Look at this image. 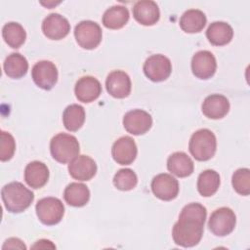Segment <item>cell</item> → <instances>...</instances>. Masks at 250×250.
Masks as SVG:
<instances>
[{"instance_id": "1", "label": "cell", "mask_w": 250, "mask_h": 250, "mask_svg": "<svg viewBox=\"0 0 250 250\" xmlns=\"http://www.w3.org/2000/svg\"><path fill=\"white\" fill-rule=\"evenodd\" d=\"M206 216L207 210L202 204L195 202L186 205L172 229L174 242L182 247L197 245L203 235Z\"/></svg>"}, {"instance_id": "2", "label": "cell", "mask_w": 250, "mask_h": 250, "mask_svg": "<svg viewBox=\"0 0 250 250\" xmlns=\"http://www.w3.org/2000/svg\"><path fill=\"white\" fill-rule=\"evenodd\" d=\"M5 208L11 213H21L26 210L34 200V193L20 182L5 185L1 190Z\"/></svg>"}, {"instance_id": "3", "label": "cell", "mask_w": 250, "mask_h": 250, "mask_svg": "<svg viewBox=\"0 0 250 250\" xmlns=\"http://www.w3.org/2000/svg\"><path fill=\"white\" fill-rule=\"evenodd\" d=\"M188 149L191 155L198 161H207L211 159L217 149L215 134L206 128L197 130L190 137Z\"/></svg>"}, {"instance_id": "4", "label": "cell", "mask_w": 250, "mask_h": 250, "mask_svg": "<svg viewBox=\"0 0 250 250\" xmlns=\"http://www.w3.org/2000/svg\"><path fill=\"white\" fill-rule=\"evenodd\" d=\"M50 151L53 158L60 163L70 162L80 151L77 139L66 133H59L50 142Z\"/></svg>"}, {"instance_id": "5", "label": "cell", "mask_w": 250, "mask_h": 250, "mask_svg": "<svg viewBox=\"0 0 250 250\" xmlns=\"http://www.w3.org/2000/svg\"><path fill=\"white\" fill-rule=\"evenodd\" d=\"M36 214L39 221L46 226L59 224L64 214V206L57 197H44L36 203Z\"/></svg>"}, {"instance_id": "6", "label": "cell", "mask_w": 250, "mask_h": 250, "mask_svg": "<svg viewBox=\"0 0 250 250\" xmlns=\"http://www.w3.org/2000/svg\"><path fill=\"white\" fill-rule=\"evenodd\" d=\"M74 36L78 45L86 50L97 48L103 38L101 26L93 21H82L74 28Z\"/></svg>"}, {"instance_id": "7", "label": "cell", "mask_w": 250, "mask_h": 250, "mask_svg": "<svg viewBox=\"0 0 250 250\" xmlns=\"http://www.w3.org/2000/svg\"><path fill=\"white\" fill-rule=\"evenodd\" d=\"M236 225V216L229 207L216 209L208 221L209 229L216 236H226L231 233Z\"/></svg>"}, {"instance_id": "8", "label": "cell", "mask_w": 250, "mask_h": 250, "mask_svg": "<svg viewBox=\"0 0 250 250\" xmlns=\"http://www.w3.org/2000/svg\"><path fill=\"white\" fill-rule=\"evenodd\" d=\"M145 75L153 82L166 80L172 72L171 61L164 55L156 54L148 57L144 63Z\"/></svg>"}, {"instance_id": "9", "label": "cell", "mask_w": 250, "mask_h": 250, "mask_svg": "<svg viewBox=\"0 0 250 250\" xmlns=\"http://www.w3.org/2000/svg\"><path fill=\"white\" fill-rule=\"evenodd\" d=\"M31 76L34 83L39 88L51 90L58 81L59 73L54 62L50 61H40L33 65Z\"/></svg>"}, {"instance_id": "10", "label": "cell", "mask_w": 250, "mask_h": 250, "mask_svg": "<svg viewBox=\"0 0 250 250\" xmlns=\"http://www.w3.org/2000/svg\"><path fill=\"white\" fill-rule=\"evenodd\" d=\"M151 190L153 194L164 201H170L177 197L179 193V182L172 175L161 173L156 175L151 181Z\"/></svg>"}, {"instance_id": "11", "label": "cell", "mask_w": 250, "mask_h": 250, "mask_svg": "<svg viewBox=\"0 0 250 250\" xmlns=\"http://www.w3.org/2000/svg\"><path fill=\"white\" fill-rule=\"evenodd\" d=\"M125 130L135 136L146 133L152 126L151 115L143 109H133L125 113L123 117Z\"/></svg>"}, {"instance_id": "12", "label": "cell", "mask_w": 250, "mask_h": 250, "mask_svg": "<svg viewBox=\"0 0 250 250\" xmlns=\"http://www.w3.org/2000/svg\"><path fill=\"white\" fill-rule=\"evenodd\" d=\"M217 69V62L214 55L207 50L196 52L191 59V71L199 79L211 78Z\"/></svg>"}, {"instance_id": "13", "label": "cell", "mask_w": 250, "mask_h": 250, "mask_svg": "<svg viewBox=\"0 0 250 250\" xmlns=\"http://www.w3.org/2000/svg\"><path fill=\"white\" fill-rule=\"evenodd\" d=\"M42 31L47 38L51 40H60L69 33L70 23L67 19L62 15L52 13L43 20Z\"/></svg>"}, {"instance_id": "14", "label": "cell", "mask_w": 250, "mask_h": 250, "mask_svg": "<svg viewBox=\"0 0 250 250\" xmlns=\"http://www.w3.org/2000/svg\"><path fill=\"white\" fill-rule=\"evenodd\" d=\"M138 148L135 141L124 136L114 142L111 147V155L115 162L120 165H130L136 159Z\"/></svg>"}, {"instance_id": "15", "label": "cell", "mask_w": 250, "mask_h": 250, "mask_svg": "<svg viewBox=\"0 0 250 250\" xmlns=\"http://www.w3.org/2000/svg\"><path fill=\"white\" fill-rule=\"evenodd\" d=\"M107 93L117 99H124L131 93V79L123 70L111 71L105 80Z\"/></svg>"}, {"instance_id": "16", "label": "cell", "mask_w": 250, "mask_h": 250, "mask_svg": "<svg viewBox=\"0 0 250 250\" xmlns=\"http://www.w3.org/2000/svg\"><path fill=\"white\" fill-rule=\"evenodd\" d=\"M69 175L78 181H89L97 173V164L88 155H77L68 164Z\"/></svg>"}, {"instance_id": "17", "label": "cell", "mask_w": 250, "mask_h": 250, "mask_svg": "<svg viewBox=\"0 0 250 250\" xmlns=\"http://www.w3.org/2000/svg\"><path fill=\"white\" fill-rule=\"evenodd\" d=\"M134 19L143 25H153L160 18L158 5L151 0H141L133 6Z\"/></svg>"}, {"instance_id": "18", "label": "cell", "mask_w": 250, "mask_h": 250, "mask_svg": "<svg viewBox=\"0 0 250 250\" xmlns=\"http://www.w3.org/2000/svg\"><path fill=\"white\" fill-rule=\"evenodd\" d=\"M74 93L78 101L91 103L97 100L102 94V85L100 81L93 76H83L77 80Z\"/></svg>"}, {"instance_id": "19", "label": "cell", "mask_w": 250, "mask_h": 250, "mask_svg": "<svg viewBox=\"0 0 250 250\" xmlns=\"http://www.w3.org/2000/svg\"><path fill=\"white\" fill-rule=\"evenodd\" d=\"M202 113L210 119H221L229 110V102L227 97L220 94H213L205 98L202 106Z\"/></svg>"}, {"instance_id": "20", "label": "cell", "mask_w": 250, "mask_h": 250, "mask_svg": "<svg viewBox=\"0 0 250 250\" xmlns=\"http://www.w3.org/2000/svg\"><path fill=\"white\" fill-rule=\"evenodd\" d=\"M49 175L47 165L38 160L31 161L24 169V181L32 188L44 187L49 180Z\"/></svg>"}, {"instance_id": "21", "label": "cell", "mask_w": 250, "mask_h": 250, "mask_svg": "<svg viewBox=\"0 0 250 250\" xmlns=\"http://www.w3.org/2000/svg\"><path fill=\"white\" fill-rule=\"evenodd\" d=\"M167 169L179 178H186L192 174L194 164L191 158L183 151L172 153L167 159Z\"/></svg>"}, {"instance_id": "22", "label": "cell", "mask_w": 250, "mask_h": 250, "mask_svg": "<svg viewBox=\"0 0 250 250\" xmlns=\"http://www.w3.org/2000/svg\"><path fill=\"white\" fill-rule=\"evenodd\" d=\"M206 37L212 45L224 46L231 41L233 30L232 27L225 21H214L208 26Z\"/></svg>"}, {"instance_id": "23", "label": "cell", "mask_w": 250, "mask_h": 250, "mask_svg": "<svg viewBox=\"0 0 250 250\" xmlns=\"http://www.w3.org/2000/svg\"><path fill=\"white\" fill-rule=\"evenodd\" d=\"M65 202L73 207L85 206L90 199V190L82 183H70L63 191Z\"/></svg>"}, {"instance_id": "24", "label": "cell", "mask_w": 250, "mask_h": 250, "mask_svg": "<svg viewBox=\"0 0 250 250\" xmlns=\"http://www.w3.org/2000/svg\"><path fill=\"white\" fill-rule=\"evenodd\" d=\"M206 21V16L202 11L198 9H189L182 15L180 19V26L187 33H197L204 28Z\"/></svg>"}, {"instance_id": "25", "label": "cell", "mask_w": 250, "mask_h": 250, "mask_svg": "<svg viewBox=\"0 0 250 250\" xmlns=\"http://www.w3.org/2000/svg\"><path fill=\"white\" fill-rule=\"evenodd\" d=\"M128 9L122 5H115L108 8L103 15V24L109 29H120L129 21Z\"/></svg>"}, {"instance_id": "26", "label": "cell", "mask_w": 250, "mask_h": 250, "mask_svg": "<svg viewBox=\"0 0 250 250\" xmlns=\"http://www.w3.org/2000/svg\"><path fill=\"white\" fill-rule=\"evenodd\" d=\"M3 68L8 77L20 79L26 74L28 70V62L25 57L20 53H12L6 58L3 63Z\"/></svg>"}, {"instance_id": "27", "label": "cell", "mask_w": 250, "mask_h": 250, "mask_svg": "<svg viewBox=\"0 0 250 250\" xmlns=\"http://www.w3.org/2000/svg\"><path fill=\"white\" fill-rule=\"evenodd\" d=\"M220 175L215 170H205L201 172L197 179V190L204 196L209 197L215 194L220 187Z\"/></svg>"}, {"instance_id": "28", "label": "cell", "mask_w": 250, "mask_h": 250, "mask_svg": "<svg viewBox=\"0 0 250 250\" xmlns=\"http://www.w3.org/2000/svg\"><path fill=\"white\" fill-rule=\"evenodd\" d=\"M85 121V109L77 104H69L62 113V122L66 130L75 132L79 130Z\"/></svg>"}, {"instance_id": "29", "label": "cell", "mask_w": 250, "mask_h": 250, "mask_svg": "<svg viewBox=\"0 0 250 250\" xmlns=\"http://www.w3.org/2000/svg\"><path fill=\"white\" fill-rule=\"evenodd\" d=\"M4 41L13 49L20 48L26 39V32L19 22L10 21L4 24L2 28Z\"/></svg>"}, {"instance_id": "30", "label": "cell", "mask_w": 250, "mask_h": 250, "mask_svg": "<svg viewBox=\"0 0 250 250\" xmlns=\"http://www.w3.org/2000/svg\"><path fill=\"white\" fill-rule=\"evenodd\" d=\"M138 184V177L136 173L129 168L120 169L116 172L113 178L114 187L123 191L133 189Z\"/></svg>"}, {"instance_id": "31", "label": "cell", "mask_w": 250, "mask_h": 250, "mask_svg": "<svg viewBox=\"0 0 250 250\" xmlns=\"http://www.w3.org/2000/svg\"><path fill=\"white\" fill-rule=\"evenodd\" d=\"M231 185L234 190L241 195L250 193V170L248 168L237 169L231 177Z\"/></svg>"}, {"instance_id": "32", "label": "cell", "mask_w": 250, "mask_h": 250, "mask_svg": "<svg viewBox=\"0 0 250 250\" xmlns=\"http://www.w3.org/2000/svg\"><path fill=\"white\" fill-rule=\"evenodd\" d=\"M16 150V142L14 137L5 131H1V144H0V159L1 161L10 160Z\"/></svg>"}, {"instance_id": "33", "label": "cell", "mask_w": 250, "mask_h": 250, "mask_svg": "<svg viewBox=\"0 0 250 250\" xmlns=\"http://www.w3.org/2000/svg\"><path fill=\"white\" fill-rule=\"evenodd\" d=\"M3 249H7V248H12V249H15V248H18V249H26V246L24 245V243L19 239V238H15V237H12V238H9L5 241L4 245L2 246Z\"/></svg>"}, {"instance_id": "34", "label": "cell", "mask_w": 250, "mask_h": 250, "mask_svg": "<svg viewBox=\"0 0 250 250\" xmlns=\"http://www.w3.org/2000/svg\"><path fill=\"white\" fill-rule=\"evenodd\" d=\"M32 248H39V249H45V248H56V246L52 243V241L47 239H40L36 241V243L32 246Z\"/></svg>"}, {"instance_id": "35", "label": "cell", "mask_w": 250, "mask_h": 250, "mask_svg": "<svg viewBox=\"0 0 250 250\" xmlns=\"http://www.w3.org/2000/svg\"><path fill=\"white\" fill-rule=\"evenodd\" d=\"M41 4L42 5H45L47 8H49V9H51L54 5L56 6L57 4H60V2H58V3H56V2H47V3H44V2H41Z\"/></svg>"}]
</instances>
